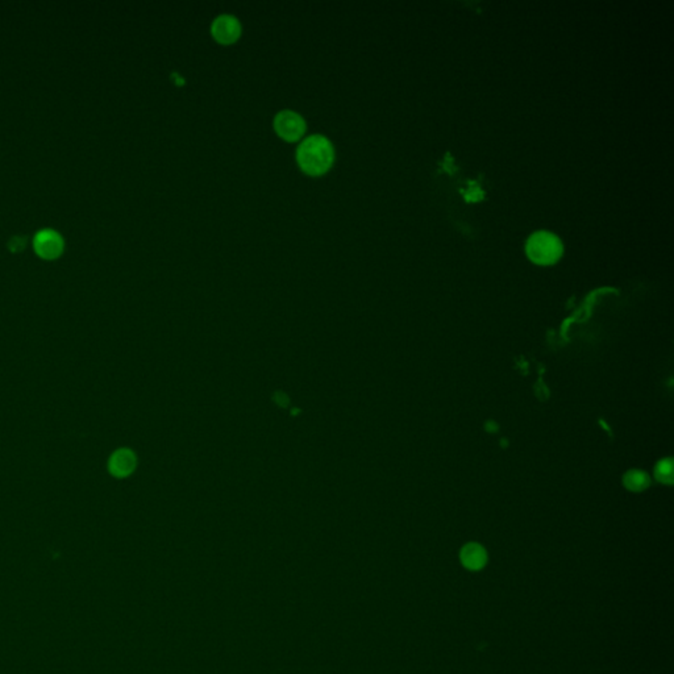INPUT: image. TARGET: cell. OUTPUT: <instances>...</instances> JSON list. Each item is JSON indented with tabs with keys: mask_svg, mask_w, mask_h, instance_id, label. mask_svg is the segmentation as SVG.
I'll return each mask as SVG.
<instances>
[{
	"mask_svg": "<svg viewBox=\"0 0 674 674\" xmlns=\"http://www.w3.org/2000/svg\"><path fill=\"white\" fill-rule=\"evenodd\" d=\"M296 160L304 173L310 176H321L333 164V145L324 135L315 134L307 136L296 148Z\"/></svg>",
	"mask_w": 674,
	"mask_h": 674,
	"instance_id": "cell-1",
	"label": "cell"
},
{
	"mask_svg": "<svg viewBox=\"0 0 674 674\" xmlns=\"http://www.w3.org/2000/svg\"><path fill=\"white\" fill-rule=\"evenodd\" d=\"M564 248L561 240L547 231L535 232L525 244V253L532 262L538 265H553L563 256Z\"/></svg>",
	"mask_w": 674,
	"mask_h": 674,
	"instance_id": "cell-2",
	"label": "cell"
},
{
	"mask_svg": "<svg viewBox=\"0 0 674 674\" xmlns=\"http://www.w3.org/2000/svg\"><path fill=\"white\" fill-rule=\"evenodd\" d=\"M34 249L40 258L51 261L64 253L65 240L56 229L44 228L34 235Z\"/></svg>",
	"mask_w": 674,
	"mask_h": 674,
	"instance_id": "cell-3",
	"label": "cell"
},
{
	"mask_svg": "<svg viewBox=\"0 0 674 674\" xmlns=\"http://www.w3.org/2000/svg\"><path fill=\"white\" fill-rule=\"evenodd\" d=\"M273 123L277 134L287 141L299 140L306 131V120L303 116L293 110L279 111L274 116Z\"/></svg>",
	"mask_w": 674,
	"mask_h": 674,
	"instance_id": "cell-4",
	"label": "cell"
},
{
	"mask_svg": "<svg viewBox=\"0 0 674 674\" xmlns=\"http://www.w3.org/2000/svg\"><path fill=\"white\" fill-rule=\"evenodd\" d=\"M211 32L221 44H232L241 34V23L235 15L221 14L215 17L211 24Z\"/></svg>",
	"mask_w": 674,
	"mask_h": 674,
	"instance_id": "cell-5",
	"label": "cell"
},
{
	"mask_svg": "<svg viewBox=\"0 0 674 674\" xmlns=\"http://www.w3.org/2000/svg\"><path fill=\"white\" fill-rule=\"evenodd\" d=\"M136 463L137 460L135 453L131 449L121 448L111 456L109 469L114 477L124 478L135 471Z\"/></svg>",
	"mask_w": 674,
	"mask_h": 674,
	"instance_id": "cell-6",
	"label": "cell"
},
{
	"mask_svg": "<svg viewBox=\"0 0 674 674\" xmlns=\"http://www.w3.org/2000/svg\"><path fill=\"white\" fill-rule=\"evenodd\" d=\"M460 558L465 568L471 570H480L488 561V553L478 543H469L461 549Z\"/></svg>",
	"mask_w": 674,
	"mask_h": 674,
	"instance_id": "cell-7",
	"label": "cell"
},
{
	"mask_svg": "<svg viewBox=\"0 0 674 674\" xmlns=\"http://www.w3.org/2000/svg\"><path fill=\"white\" fill-rule=\"evenodd\" d=\"M623 485L625 489L632 493H641L650 486V477L647 472L639 469H630L624 473Z\"/></svg>",
	"mask_w": 674,
	"mask_h": 674,
	"instance_id": "cell-8",
	"label": "cell"
},
{
	"mask_svg": "<svg viewBox=\"0 0 674 674\" xmlns=\"http://www.w3.org/2000/svg\"><path fill=\"white\" fill-rule=\"evenodd\" d=\"M655 478L664 485H673V460L672 457L661 458L655 466Z\"/></svg>",
	"mask_w": 674,
	"mask_h": 674,
	"instance_id": "cell-9",
	"label": "cell"
},
{
	"mask_svg": "<svg viewBox=\"0 0 674 674\" xmlns=\"http://www.w3.org/2000/svg\"><path fill=\"white\" fill-rule=\"evenodd\" d=\"M485 430L489 431V432H497L498 431V424L496 421H488L485 424Z\"/></svg>",
	"mask_w": 674,
	"mask_h": 674,
	"instance_id": "cell-10",
	"label": "cell"
}]
</instances>
